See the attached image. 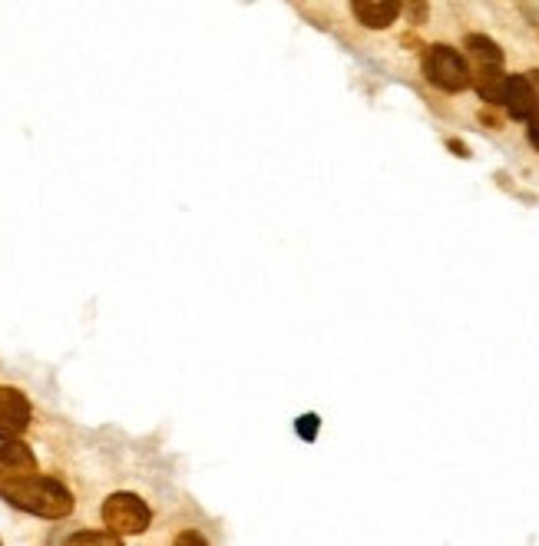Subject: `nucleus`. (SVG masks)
Returning a JSON list of instances; mask_svg holds the SVG:
<instances>
[{
	"label": "nucleus",
	"mask_w": 539,
	"mask_h": 546,
	"mask_svg": "<svg viewBox=\"0 0 539 546\" xmlns=\"http://www.w3.org/2000/svg\"><path fill=\"white\" fill-rule=\"evenodd\" d=\"M0 497L7 500L11 507L44 517V520H63L70 517L76 500H73L70 487H63L57 477H24V480H11V484H0Z\"/></svg>",
	"instance_id": "1"
},
{
	"label": "nucleus",
	"mask_w": 539,
	"mask_h": 546,
	"mask_svg": "<svg viewBox=\"0 0 539 546\" xmlns=\"http://www.w3.org/2000/svg\"><path fill=\"white\" fill-rule=\"evenodd\" d=\"M424 73H427V80L433 86H440L447 93H460V90H467L473 83V73H470L464 53L447 47V44H437V47L424 53Z\"/></svg>",
	"instance_id": "2"
},
{
	"label": "nucleus",
	"mask_w": 539,
	"mask_h": 546,
	"mask_svg": "<svg viewBox=\"0 0 539 546\" xmlns=\"http://www.w3.org/2000/svg\"><path fill=\"white\" fill-rule=\"evenodd\" d=\"M103 523L116 536H139L149 530L153 513L146 507V500L136 494H113L103 500Z\"/></svg>",
	"instance_id": "3"
},
{
	"label": "nucleus",
	"mask_w": 539,
	"mask_h": 546,
	"mask_svg": "<svg viewBox=\"0 0 539 546\" xmlns=\"http://www.w3.org/2000/svg\"><path fill=\"white\" fill-rule=\"evenodd\" d=\"M30 400L24 391L0 388V440H17L30 427Z\"/></svg>",
	"instance_id": "4"
},
{
	"label": "nucleus",
	"mask_w": 539,
	"mask_h": 546,
	"mask_svg": "<svg viewBox=\"0 0 539 546\" xmlns=\"http://www.w3.org/2000/svg\"><path fill=\"white\" fill-rule=\"evenodd\" d=\"M36 473V454L24 440H4L0 444V484L24 480Z\"/></svg>",
	"instance_id": "5"
},
{
	"label": "nucleus",
	"mask_w": 539,
	"mask_h": 546,
	"mask_svg": "<svg viewBox=\"0 0 539 546\" xmlns=\"http://www.w3.org/2000/svg\"><path fill=\"white\" fill-rule=\"evenodd\" d=\"M503 107L513 120H533L539 113V99L536 90L529 83V76H506V90H503Z\"/></svg>",
	"instance_id": "6"
},
{
	"label": "nucleus",
	"mask_w": 539,
	"mask_h": 546,
	"mask_svg": "<svg viewBox=\"0 0 539 546\" xmlns=\"http://www.w3.org/2000/svg\"><path fill=\"white\" fill-rule=\"evenodd\" d=\"M400 11H404V7H400L397 0H358V4H354V17H358L368 30H384V27H391Z\"/></svg>",
	"instance_id": "7"
},
{
	"label": "nucleus",
	"mask_w": 539,
	"mask_h": 546,
	"mask_svg": "<svg viewBox=\"0 0 539 546\" xmlns=\"http://www.w3.org/2000/svg\"><path fill=\"white\" fill-rule=\"evenodd\" d=\"M467 53H470V60L477 63V70H493V67H503V50L496 47L490 36H483V34L467 36Z\"/></svg>",
	"instance_id": "8"
},
{
	"label": "nucleus",
	"mask_w": 539,
	"mask_h": 546,
	"mask_svg": "<svg viewBox=\"0 0 539 546\" xmlns=\"http://www.w3.org/2000/svg\"><path fill=\"white\" fill-rule=\"evenodd\" d=\"M473 86L487 103H503V90H506V73L503 67H493V70H477L473 73Z\"/></svg>",
	"instance_id": "9"
},
{
	"label": "nucleus",
	"mask_w": 539,
	"mask_h": 546,
	"mask_svg": "<svg viewBox=\"0 0 539 546\" xmlns=\"http://www.w3.org/2000/svg\"><path fill=\"white\" fill-rule=\"evenodd\" d=\"M63 546H123V540L116 534H109V530H80Z\"/></svg>",
	"instance_id": "10"
},
{
	"label": "nucleus",
	"mask_w": 539,
	"mask_h": 546,
	"mask_svg": "<svg viewBox=\"0 0 539 546\" xmlns=\"http://www.w3.org/2000/svg\"><path fill=\"white\" fill-rule=\"evenodd\" d=\"M298 437L301 440H314V437H318V414L298 417Z\"/></svg>",
	"instance_id": "11"
},
{
	"label": "nucleus",
	"mask_w": 539,
	"mask_h": 546,
	"mask_svg": "<svg viewBox=\"0 0 539 546\" xmlns=\"http://www.w3.org/2000/svg\"><path fill=\"white\" fill-rule=\"evenodd\" d=\"M172 546H209V540H205L199 530H182V534L172 540Z\"/></svg>",
	"instance_id": "12"
},
{
	"label": "nucleus",
	"mask_w": 539,
	"mask_h": 546,
	"mask_svg": "<svg viewBox=\"0 0 539 546\" xmlns=\"http://www.w3.org/2000/svg\"><path fill=\"white\" fill-rule=\"evenodd\" d=\"M527 139H529V143H533V146H536V149H539V113H536V116H533V120H529Z\"/></svg>",
	"instance_id": "13"
},
{
	"label": "nucleus",
	"mask_w": 539,
	"mask_h": 546,
	"mask_svg": "<svg viewBox=\"0 0 539 546\" xmlns=\"http://www.w3.org/2000/svg\"><path fill=\"white\" fill-rule=\"evenodd\" d=\"M408 11H410V17H414V20H417V24H420V20L427 17V4H410Z\"/></svg>",
	"instance_id": "14"
},
{
	"label": "nucleus",
	"mask_w": 539,
	"mask_h": 546,
	"mask_svg": "<svg viewBox=\"0 0 539 546\" xmlns=\"http://www.w3.org/2000/svg\"><path fill=\"white\" fill-rule=\"evenodd\" d=\"M0 546H4V543H0Z\"/></svg>",
	"instance_id": "15"
}]
</instances>
